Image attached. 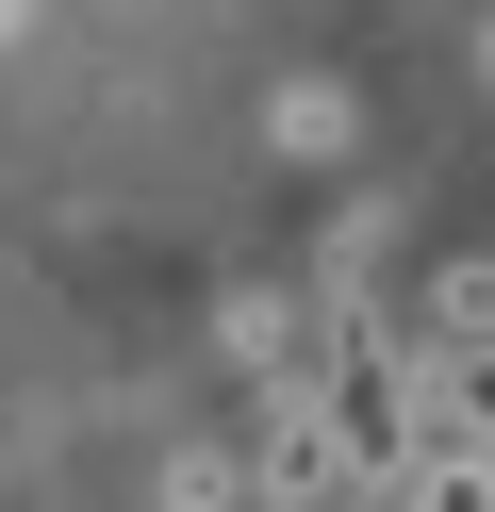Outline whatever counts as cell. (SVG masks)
Listing matches in <instances>:
<instances>
[{"label": "cell", "instance_id": "obj_1", "mask_svg": "<svg viewBox=\"0 0 495 512\" xmlns=\"http://www.w3.org/2000/svg\"><path fill=\"white\" fill-rule=\"evenodd\" d=\"M297 331H314V298H281V281H248V298L215 314V347H231L248 380H281V364H297Z\"/></svg>", "mask_w": 495, "mask_h": 512}, {"label": "cell", "instance_id": "obj_2", "mask_svg": "<svg viewBox=\"0 0 495 512\" xmlns=\"http://www.w3.org/2000/svg\"><path fill=\"white\" fill-rule=\"evenodd\" d=\"M446 331H495V265H446V281H429V347H446Z\"/></svg>", "mask_w": 495, "mask_h": 512}, {"label": "cell", "instance_id": "obj_3", "mask_svg": "<svg viewBox=\"0 0 495 512\" xmlns=\"http://www.w3.org/2000/svg\"><path fill=\"white\" fill-rule=\"evenodd\" d=\"M281 149H347V83H297V100H281Z\"/></svg>", "mask_w": 495, "mask_h": 512}, {"label": "cell", "instance_id": "obj_4", "mask_svg": "<svg viewBox=\"0 0 495 512\" xmlns=\"http://www.w3.org/2000/svg\"><path fill=\"white\" fill-rule=\"evenodd\" d=\"M17 17H33V0H0V34H17Z\"/></svg>", "mask_w": 495, "mask_h": 512}, {"label": "cell", "instance_id": "obj_5", "mask_svg": "<svg viewBox=\"0 0 495 512\" xmlns=\"http://www.w3.org/2000/svg\"><path fill=\"white\" fill-rule=\"evenodd\" d=\"M479 67H495V17H479Z\"/></svg>", "mask_w": 495, "mask_h": 512}]
</instances>
